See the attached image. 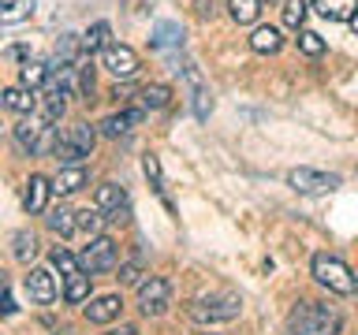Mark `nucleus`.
<instances>
[{
    "label": "nucleus",
    "instance_id": "nucleus-1",
    "mask_svg": "<svg viewBox=\"0 0 358 335\" xmlns=\"http://www.w3.org/2000/svg\"><path fill=\"white\" fill-rule=\"evenodd\" d=\"M343 320L332 306H321V302H299L295 309L287 313V332L291 335H340Z\"/></svg>",
    "mask_w": 358,
    "mask_h": 335
},
{
    "label": "nucleus",
    "instance_id": "nucleus-2",
    "mask_svg": "<svg viewBox=\"0 0 358 335\" xmlns=\"http://www.w3.org/2000/svg\"><path fill=\"white\" fill-rule=\"evenodd\" d=\"M94 142H97L94 127H90V123H75V127H67L60 138L52 142V156L64 168H83V161L94 153Z\"/></svg>",
    "mask_w": 358,
    "mask_h": 335
},
{
    "label": "nucleus",
    "instance_id": "nucleus-3",
    "mask_svg": "<svg viewBox=\"0 0 358 335\" xmlns=\"http://www.w3.org/2000/svg\"><path fill=\"white\" fill-rule=\"evenodd\" d=\"M239 309H243L239 295L224 290V295H209V298L190 302L187 313H190V320H198V324H224V320H235V317H239Z\"/></svg>",
    "mask_w": 358,
    "mask_h": 335
},
{
    "label": "nucleus",
    "instance_id": "nucleus-4",
    "mask_svg": "<svg viewBox=\"0 0 358 335\" xmlns=\"http://www.w3.org/2000/svg\"><path fill=\"white\" fill-rule=\"evenodd\" d=\"M313 276H317V283H321V287L336 290V295H355V290H358L355 276H351V268H347L340 257L317 253V257H313Z\"/></svg>",
    "mask_w": 358,
    "mask_h": 335
},
{
    "label": "nucleus",
    "instance_id": "nucleus-5",
    "mask_svg": "<svg viewBox=\"0 0 358 335\" xmlns=\"http://www.w3.org/2000/svg\"><path fill=\"white\" fill-rule=\"evenodd\" d=\"M287 186L299 190L306 198H317V194H332L340 186V175H329V172H313V168H295L287 172Z\"/></svg>",
    "mask_w": 358,
    "mask_h": 335
},
{
    "label": "nucleus",
    "instance_id": "nucleus-6",
    "mask_svg": "<svg viewBox=\"0 0 358 335\" xmlns=\"http://www.w3.org/2000/svg\"><path fill=\"white\" fill-rule=\"evenodd\" d=\"M172 302V283L164 276H150L145 283H138V309L145 317H161Z\"/></svg>",
    "mask_w": 358,
    "mask_h": 335
},
{
    "label": "nucleus",
    "instance_id": "nucleus-7",
    "mask_svg": "<svg viewBox=\"0 0 358 335\" xmlns=\"http://www.w3.org/2000/svg\"><path fill=\"white\" fill-rule=\"evenodd\" d=\"M83 268L90 276H101V272H108V268H116V242L105 239V234L90 239V246L83 250Z\"/></svg>",
    "mask_w": 358,
    "mask_h": 335
},
{
    "label": "nucleus",
    "instance_id": "nucleus-8",
    "mask_svg": "<svg viewBox=\"0 0 358 335\" xmlns=\"http://www.w3.org/2000/svg\"><path fill=\"white\" fill-rule=\"evenodd\" d=\"M97 209L105 212L108 220H127L131 216V205H127V190L123 186H116V183H105V186H97Z\"/></svg>",
    "mask_w": 358,
    "mask_h": 335
},
{
    "label": "nucleus",
    "instance_id": "nucleus-9",
    "mask_svg": "<svg viewBox=\"0 0 358 335\" xmlns=\"http://www.w3.org/2000/svg\"><path fill=\"white\" fill-rule=\"evenodd\" d=\"M105 67L116 78H131L134 71H138V52L127 49V45H108L105 49Z\"/></svg>",
    "mask_w": 358,
    "mask_h": 335
},
{
    "label": "nucleus",
    "instance_id": "nucleus-10",
    "mask_svg": "<svg viewBox=\"0 0 358 335\" xmlns=\"http://www.w3.org/2000/svg\"><path fill=\"white\" fill-rule=\"evenodd\" d=\"M22 283H27V295L38 302V306H49L56 298V279H52V272H45V268H30Z\"/></svg>",
    "mask_w": 358,
    "mask_h": 335
},
{
    "label": "nucleus",
    "instance_id": "nucleus-11",
    "mask_svg": "<svg viewBox=\"0 0 358 335\" xmlns=\"http://www.w3.org/2000/svg\"><path fill=\"white\" fill-rule=\"evenodd\" d=\"M145 119V108H127V112H116V116H108L101 123V134H108V138H120V134H127L131 127H138Z\"/></svg>",
    "mask_w": 358,
    "mask_h": 335
},
{
    "label": "nucleus",
    "instance_id": "nucleus-12",
    "mask_svg": "<svg viewBox=\"0 0 358 335\" xmlns=\"http://www.w3.org/2000/svg\"><path fill=\"white\" fill-rule=\"evenodd\" d=\"M45 127H49L45 119H22L19 127L11 131V134H15V145H19L22 153H38V149H41V131H45Z\"/></svg>",
    "mask_w": 358,
    "mask_h": 335
},
{
    "label": "nucleus",
    "instance_id": "nucleus-13",
    "mask_svg": "<svg viewBox=\"0 0 358 335\" xmlns=\"http://www.w3.org/2000/svg\"><path fill=\"white\" fill-rule=\"evenodd\" d=\"M120 309H123V302L116 295H101V298H94L86 306V320L90 324H108V320L120 317Z\"/></svg>",
    "mask_w": 358,
    "mask_h": 335
},
{
    "label": "nucleus",
    "instance_id": "nucleus-14",
    "mask_svg": "<svg viewBox=\"0 0 358 335\" xmlns=\"http://www.w3.org/2000/svg\"><path fill=\"white\" fill-rule=\"evenodd\" d=\"M49 190H52V183H49L45 175H30L27 194H22V205H27V212H45V205H49Z\"/></svg>",
    "mask_w": 358,
    "mask_h": 335
},
{
    "label": "nucleus",
    "instance_id": "nucleus-15",
    "mask_svg": "<svg viewBox=\"0 0 358 335\" xmlns=\"http://www.w3.org/2000/svg\"><path fill=\"white\" fill-rule=\"evenodd\" d=\"M313 8L332 22H351L358 15V0H313Z\"/></svg>",
    "mask_w": 358,
    "mask_h": 335
},
{
    "label": "nucleus",
    "instance_id": "nucleus-16",
    "mask_svg": "<svg viewBox=\"0 0 358 335\" xmlns=\"http://www.w3.org/2000/svg\"><path fill=\"white\" fill-rule=\"evenodd\" d=\"M280 45H284V38H280V30H276V27H257V30L250 34V49H254V52H262V56L280 52Z\"/></svg>",
    "mask_w": 358,
    "mask_h": 335
},
{
    "label": "nucleus",
    "instance_id": "nucleus-17",
    "mask_svg": "<svg viewBox=\"0 0 358 335\" xmlns=\"http://www.w3.org/2000/svg\"><path fill=\"white\" fill-rule=\"evenodd\" d=\"M83 186H86V168H64L52 183L56 194H78Z\"/></svg>",
    "mask_w": 358,
    "mask_h": 335
},
{
    "label": "nucleus",
    "instance_id": "nucleus-18",
    "mask_svg": "<svg viewBox=\"0 0 358 335\" xmlns=\"http://www.w3.org/2000/svg\"><path fill=\"white\" fill-rule=\"evenodd\" d=\"M150 45H153V49H179V45H183V27H176V22H161V27L153 30Z\"/></svg>",
    "mask_w": 358,
    "mask_h": 335
},
{
    "label": "nucleus",
    "instance_id": "nucleus-19",
    "mask_svg": "<svg viewBox=\"0 0 358 335\" xmlns=\"http://www.w3.org/2000/svg\"><path fill=\"white\" fill-rule=\"evenodd\" d=\"M45 223H49V231H56V234H71L78 228V212L60 205V209H52L49 216H45Z\"/></svg>",
    "mask_w": 358,
    "mask_h": 335
},
{
    "label": "nucleus",
    "instance_id": "nucleus-20",
    "mask_svg": "<svg viewBox=\"0 0 358 335\" xmlns=\"http://www.w3.org/2000/svg\"><path fill=\"white\" fill-rule=\"evenodd\" d=\"M228 11L239 27H246V22H254L262 15V0H228Z\"/></svg>",
    "mask_w": 358,
    "mask_h": 335
},
{
    "label": "nucleus",
    "instance_id": "nucleus-21",
    "mask_svg": "<svg viewBox=\"0 0 358 335\" xmlns=\"http://www.w3.org/2000/svg\"><path fill=\"white\" fill-rule=\"evenodd\" d=\"M108 22H94L86 34H83V49H86V56L90 52H97V49H108Z\"/></svg>",
    "mask_w": 358,
    "mask_h": 335
},
{
    "label": "nucleus",
    "instance_id": "nucleus-22",
    "mask_svg": "<svg viewBox=\"0 0 358 335\" xmlns=\"http://www.w3.org/2000/svg\"><path fill=\"white\" fill-rule=\"evenodd\" d=\"M11 253H15V261H34V253H38V239H34L30 231H19L15 239H11Z\"/></svg>",
    "mask_w": 358,
    "mask_h": 335
},
{
    "label": "nucleus",
    "instance_id": "nucleus-23",
    "mask_svg": "<svg viewBox=\"0 0 358 335\" xmlns=\"http://www.w3.org/2000/svg\"><path fill=\"white\" fill-rule=\"evenodd\" d=\"M64 295H67V302H86L90 298V272L83 268L78 276H71V279H64Z\"/></svg>",
    "mask_w": 358,
    "mask_h": 335
},
{
    "label": "nucleus",
    "instance_id": "nucleus-24",
    "mask_svg": "<svg viewBox=\"0 0 358 335\" xmlns=\"http://www.w3.org/2000/svg\"><path fill=\"white\" fill-rule=\"evenodd\" d=\"M168 100H172V89L161 86V82L142 89V108H168Z\"/></svg>",
    "mask_w": 358,
    "mask_h": 335
},
{
    "label": "nucleus",
    "instance_id": "nucleus-25",
    "mask_svg": "<svg viewBox=\"0 0 358 335\" xmlns=\"http://www.w3.org/2000/svg\"><path fill=\"white\" fill-rule=\"evenodd\" d=\"M4 108L30 116V112H34V97L27 94V89H4Z\"/></svg>",
    "mask_w": 358,
    "mask_h": 335
},
{
    "label": "nucleus",
    "instance_id": "nucleus-26",
    "mask_svg": "<svg viewBox=\"0 0 358 335\" xmlns=\"http://www.w3.org/2000/svg\"><path fill=\"white\" fill-rule=\"evenodd\" d=\"M105 212H101V209H83V212H78V228H83L86 234H90V239H97V234H101V228H105Z\"/></svg>",
    "mask_w": 358,
    "mask_h": 335
},
{
    "label": "nucleus",
    "instance_id": "nucleus-27",
    "mask_svg": "<svg viewBox=\"0 0 358 335\" xmlns=\"http://www.w3.org/2000/svg\"><path fill=\"white\" fill-rule=\"evenodd\" d=\"M52 265L60 268V276H64V279H71V276L83 272V261H75V257L67 253L64 246H56V250H52Z\"/></svg>",
    "mask_w": 358,
    "mask_h": 335
},
{
    "label": "nucleus",
    "instance_id": "nucleus-28",
    "mask_svg": "<svg viewBox=\"0 0 358 335\" xmlns=\"http://www.w3.org/2000/svg\"><path fill=\"white\" fill-rule=\"evenodd\" d=\"M56 52H60V60H56V64H75V56L78 52H86L83 49V38H75V34H64V38H60V45H56Z\"/></svg>",
    "mask_w": 358,
    "mask_h": 335
},
{
    "label": "nucleus",
    "instance_id": "nucleus-29",
    "mask_svg": "<svg viewBox=\"0 0 358 335\" xmlns=\"http://www.w3.org/2000/svg\"><path fill=\"white\" fill-rule=\"evenodd\" d=\"M306 0H287L284 4V27H291V30H299L302 22H306Z\"/></svg>",
    "mask_w": 358,
    "mask_h": 335
},
{
    "label": "nucleus",
    "instance_id": "nucleus-30",
    "mask_svg": "<svg viewBox=\"0 0 358 335\" xmlns=\"http://www.w3.org/2000/svg\"><path fill=\"white\" fill-rule=\"evenodd\" d=\"M19 78H22V86H30V89H38L41 82H45V78H49V67H45V64H22V71H19Z\"/></svg>",
    "mask_w": 358,
    "mask_h": 335
},
{
    "label": "nucleus",
    "instance_id": "nucleus-31",
    "mask_svg": "<svg viewBox=\"0 0 358 335\" xmlns=\"http://www.w3.org/2000/svg\"><path fill=\"white\" fill-rule=\"evenodd\" d=\"M299 49L306 56H321L324 52V38H321V34H313V30H302L299 34Z\"/></svg>",
    "mask_w": 358,
    "mask_h": 335
},
{
    "label": "nucleus",
    "instance_id": "nucleus-32",
    "mask_svg": "<svg viewBox=\"0 0 358 335\" xmlns=\"http://www.w3.org/2000/svg\"><path fill=\"white\" fill-rule=\"evenodd\" d=\"M34 11V0H15V4H8L4 11H0V19L4 22H19V19H27Z\"/></svg>",
    "mask_w": 358,
    "mask_h": 335
},
{
    "label": "nucleus",
    "instance_id": "nucleus-33",
    "mask_svg": "<svg viewBox=\"0 0 358 335\" xmlns=\"http://www.w3.org/2000/svg\"><path fill=\"white\" fill-rule=\"evenodd\" d=\"M138 276H142V265L138 261H127V265L120 268L116 279H120V283H138Z\"/></svg>",
    "mask_w": 358,
    "mask_h": 335
},
{
    "label": "nucleus",
    "instance_id": "nucleus-34",
    "mask_svg": "<svg viewBox=\"0 0 358 335\" xmlns=\"http://www.w3.org/2000/svg\"><path fill=\"white\" fill-rule=\"evenodd\" d=\"M145 175L153 179L157 194H164V186H161V164H157V156H145Z\"/></svg>",
    "mask_w": 358,
    "mask_h": 335
},
{
    "label": "nucleus",
    "instance_id": "nucleus-35",
    "mask_svg": "<svg viewBox=\"0 0 358 335\" xmlns=\"http://www.w3.org/2000/svg\"><path fill=\"white\" fill-rule=\"evenodd\" d=\"M78 89L90 97L94 94V67H78Z\"/></svg>",
    "mask_w": 358,
    "mask_h": 335
},
{
    "label": "nucleus",
    "instance_id": "nucleus-36",
    "mask_svg": "<svg viewBox=\"0 0 358 335\" xmlns=\"http://www.w3.org/2000/svg\"><path fill=\"white\" fill-rule=\"evenodd\" d=\"M8 60H27V64H30V49H27V45H11V49H8Z\"/></svg>",
    "mask_w": 358,
    "mask_h": 335
},
{
    "label": "nucleus",
    "instance_id": "nucleus-37",
    "mask_svg": "<svg viewBox=\"0 0 358 335\" xmlns=\"http://www.w3.org/2000/svg\"><path fill=\"white\" fill-rule=\"evenodd\" d=\"M194 8H198V15H201V19H213V11H217V4H213V0H198Z\"/></svg>",
    "mask_w": 358,
    "mask_h": 335
},
{
    "label": "nucleus",
    "instance_id": "nucleus-38",
    "mask_svg": "<svg viewBox=\"0 0 358 335\" xmlns=\"http://www.w3.org/2000/svg\"><path fill=\"white\" fill-rule=\"evenodd\" d=\"M108 335H134V328H131V324H123V328H116V332H108Z\"/></svg>",
    "mask_w": 358,
    "mask_h": 335
},
{
    "label": "nucleus",
    "instance_id": "nucleus-39",
    "mask_svg": "<svg viewBox=\"0 0 358 335\" xmlns=\"http://www.w3.org/2000/svg\"><path fill=\"white\" fill-rule=\"evenodd\" d=\"M351 30H355V34H358V15H355V19H351Z\"/></svg>",
    "mask_w": 358,
    "mask_h": 335
},
{
    "label": "nucleus",
    "instance_id": "nucleus-40",
    "mask_svg": "<svg viewBox=\"0 0 358 335\" xmlns=\"http://www.w3.org/2000/svg\"><path fill=\"white\" fill-rule=\"evenodd\" d=\"M56 335H71V332H56Z\"/></svg>",
    "mask_w": 358,
    "mask_h": 335
}]
</instances>
